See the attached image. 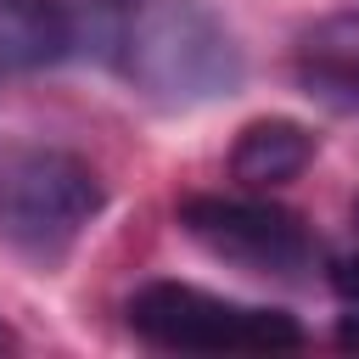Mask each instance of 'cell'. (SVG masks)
Returning a JSON list of instances; mask_svg holds the SVG:
<instances>
[{"mask_svg": "<svg viewBox=\"0 0 359 359\" xmlns=\"http://www.w3.org/2000/svg\"><path fill=\"white\" fill-rule=\"evenodd\" d=\"M101 62L157 107H202L241 90V45L208 0H90Z\"/></svg>", "mask_w": 359, "mask_h": 359, "instance_id": "obj_1", "label": "cell"}, {"mask_svg": "<svg viewBox=\"0 0 359 359\" xmlns=\"http://www.w3.org/2000/svg\"><path fill=\"white\" fill-rule=\"evenodd\" d=\"M107 208V180L62 146H22L0 163V247L56 275Z\"/></svg>", "mask_w": 359, "mask_h": 359, "instance_id": "obj_2", "label": "cell"}, {"mask_svg": "<svg viewBox=\"0 0 359 359\" xmlns=\"http://www.w3.org/2000/svg\"><path fill=\"white\" fill-rule=\"evenodd\" d=\"M129 331L168 353H280L303 342V325L264 303H236L185 280H151L129 297Z\"/></svg>", "mask_w": 359, "mask_h": 359, "instance_id": "obj_3", "label": "cell"}, {"mask_svg": "<svg viewBox=\"0 0 359 359\" xmlns=\"http://www.w3.org/2000/svg\"><path fill=\"white\" fill-rule=\"evenodd\" d=\"M180 230L219 264L247 275L297 280L314 264V236L292 208L258 202V196H185Z\"/></svg>", "mask_w": 359, "mask_h": 359, "instance_id": "obj_4", "label": "cell"}, {"mask_svg": "<svg viewBox=\"0 0 359 359\" xmlns=\"http://www.w3.org/2000/svg\"><path fill=\"white\" fill-rule=\"evenodd\" d=\"M292 79L309 101L359 118V11H331L309 22L292 45Z\"/></svg>", "mask_w": 359, "mask_h": 359, "instance_id": "obj_5", "label": "cell"}, {"mask_svg": "<svg viewBox=\"0 0 359 359\" xmlns=\"http://www.w3.org/2000/svg\"><path fill=\"white\" fill-rule=\"evenodd\" d=\"M79 45V22L62 0H0V73L56 67Z\"/></svg>", "mask_w": 359, "mask_h": 359, "instance_id": "obj_6", "label": "cell"}, {"mask_svg": "<svg viewBox=\"0 0 359 359\" xmlns=\"http://www.w3.org/2000/svg\"><path fill=\"white\" fill-rule=\"evenodd\" d=\"M314 163V129L297 118H252L230 146V174L241 185H286Z\"/></svg>", "mask_w": 359, "mask_h": 359, "instance_id": "obj_7", "label": "cell"}, {"mask_svg": "<svg viewBox=\"0 0 359 359\" xmlns=\"http://www.w3.org/2000/svg\"><path fill=\"white\" fill-rule=\"evenodd\" d=\"M331 292L342 303V342L359 348V258H337L331 264Z\"/></svg>", "mask_w": 359, "mask_h": 359, "instance_id": "obj_8", "label": "cell"}, {"mask_svg": "<svg viewBox=\"0 0 359 359\" xmlns=\"http://www.w3.org/2000/svg\"><path fill=\"white\" fill-rule=\"evenodd\" d=\"M0 353H17V331H11L6 320H0Z\"/></svg>", "mask_w": 359, "mask_h": 359, "instance_id": "obj_9", "label": "cell"}, {"mask_svg": "<svg viewBox=\"0 0 359 359\" xmlns=\"http://www.w3.org/2000/svg\"><path fill=\"white\" fill-rule=\"evenodd\" d=\"M353 224H359V196H353Z\"/></svg>", "mask_w": 359, "mask_h": 359, "instance_id": "obj_10", "label": "cell"}]
</instances>
